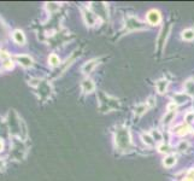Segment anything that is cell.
<instances>
[{"label":"cell","instance_id":"1","mask_svg":"<svg viewBox=\"0 0 194 181\" xmlns=\"http://www.w3.org/2000/svg\"><path fill=\"white\" fill-rule=\"evenodd\" d=\"M16 60L24 68H30L33 65V58L27 55H18L16 56Z\"/></svg>","mask_w":194,"mask_h":181},{"label":"cell","instance_id":"2","mask_svg":"<svg viewBox=\"0 0 194 181\" xmlns=\"http://www.w3.org/2000/svg\"><path fill=\"white\" fill-rule=\"evenodd\" d=\"M12 39L13 41L16 42V43H18V45H24L25 43V35H24V33L20 30V29H16V30H13V33H12Z\"/></svg>","mask_w":194,"mask_h":181},{"label":"cell","instance_id":"3","mask_svg":"<svg viewBox=\"0 0 194 181\" xmlns=\"http://www.w3.org/2000/svg\"><path fill=\"white\" fill-rule=\"evenodd\" d=\"M147 20H148V22L151 24H158L160 22V13L158 11H155V10H152V11L148 12Z\"/></svg>","mask_w":194,"mask_h":181},{"label":"cell","instance_id":"4","mask_svg":"<svg viewBox=\"0 0 194 181\" xmlns=\"http://www.w3.org/2000/svg\"><path fill=\"white\" fill-rule=\"evenodd\" d=\"M95 64H97V59H93V60H89V62H87L83 66H82V71L84 73V74H88V73H91L92 70H93V68L95 66Z\"/></svg>","mask_w":194,"mask_h":181},{"label":"cell","instance_id":"5","mask_svg":"<svg viewBox=\"0 0 194 181\" xmlns=\"http://www.w3.org/2000/svg\"><path fill=\"white\" fill-rule=\"evenodd\" d=\"M82 89L86 92V93H89L94 89V83L91 80H84L82 82Z\"/></svg>","mask_w":194,"mask_h":181},{"label":"cell","instance_id":"6","mask_svg":"<svg viewBox=\"0 0 194 181\" xmlns=\"http://www.w3.org/2000/svg\"><path fill=\"white\" fill-rule=\"evenodd\" d=\"M84 20H86V22L89 24V25H92V24H94V22H95V15L94 13H92L91 11H84Z\"/></svg>","mask_w":194,"mask_h":181},{"label":"cell","instance_id":"7","mask_svg":"<svg viewBox=\"0 0 194 181\" xmlns=\"http://www.w3.org/2000/svg\"><path fill=\"white\" fill-rule=\"evenodd\" d=\"M48 63H50L52 66H57V65L60 64V59L58 58L57 55L52 53V55H50V57H48Z\"/></svg>","mask_w":194,"mask_h":181},{"label":"cell","instance_id":"8","mask_svg":"<svg viewBox=\"0 0 194 181\" xmlns=\"http://www.w3.org/2000/svg\"><path fill=\"white\" fill-rule=\"evenodd\" d=\"M182 36H183V39H186V40H192V39H194V30H192V29L185 30L183 34H182Z\"/></svg>","mask_w":194,"mask_h":181},{"label":"cell","instance_id":"9","mask_svg":"<svg viewBox=\"0 0 194 181\" xmlns=\"http://www.w3.org/2000/svg\"><path fill=\"white\" fill-rule=\"evenodd\" d=\"M166 85H168V82L164 80H160L157 82V88H158V91L160 92V93H163L164 91H165V88H166Z\"/></svg>","mask_w":194,"mask_h":181},{"label":"cell","instance_id":"10","mask_svg":"<svg viewBox=\"0 0 194 181\" xmlns=\"http://www.w3.org/2000/svg\"><path fill=\"white\" fill-rule=\"evenodd\" d=\"M141 27H142V24L139 21H136L135 18H130L129 23H128V28H141Z\"/></svg>","mask_w":194,"mask_h":181},{"label":"cell","instance_id":"11","mask_svg":"<svg viewBox=\"0 0 194 181\" xmlns=\"http://www.w3.org/2000/svg\"><path fill=\"white\" fill-rule=\"evenodd\" d=\"M175 162H176V158H175L174 156H168L164 160V165L165 167H171L173 164H175Z\"/></svg>","mask_w":194,"mask_h":181},{"label":"cell","instance_id":"12","mask_svg":"<svg viewBox=\"0 0 194 181\" xmlns=\"http://www.w3.org/2000/svg\"><path fill=\"white\" fill-rule=\"evenodd\" d=\"M2 66H4L6 70L12 69V68H13V62H12V59L9 58V59H6V60H2Z\"/></svg>","mask_w":194,"mask_h":181},{"label":"cell","instance_id":"13","mask_svg":"<svg viewBox=\"0 0 194 181\" xmlns=\"http://www.w3.org/2000/svg\"><path fill=\"white\" fill-rule=\"evenodd\" d=\"M142 139L145 142H147L148 145H152L153 144V141H152V138L148 135V134H142Z\"/></svg>","mask_w":194,"mask_h":181},{"label":"cell","instance_id":"14","mask_svg":"<svg viewBox=\"0 0 194 181\" xmlns=\"http://www.w3.org/2000/svg\"><path fill=\"white\" fill-rule=\"evenodd\" d=\"M0 58L2 60H6L10 58V55L6 52V51H2V50H0Z\"/></svg>","mask_w":194,"mask_h":181},{"label":"cell","instance_id":"15","mask_svg":"<svg viewBox=\"0 0 194 181\" xmlns=\"http://www.w3.org/2000/svg\"><path fill=\"white\" fill-rule=\"evenodd\" d=\"M5 168H6V163L4 160H1L0 158V172H4L5 170Z\"/></svg>","mask_w":194,"mask_h":181},{"label":"cell","instance_id":"16","mask_svg":"<svg viewBox=\"0 0 194 181\" xmlns=\"http://www.w3.org/2000/svg\"><path fill=\"white\" fill-rule=\"evenodd\" d=\"M159 149H160V151H162V152H165V151H168V146H160Z\"/></svg>","mask_w":194,"mask_h":181},{"label":"cell","instance_id":"17","mask_svg":"<svg viewBox=\"0 0 194 181\" xmlns=\"http://www.w3.org/2000/svg\"><path fill=\"white\" fill-rule=\"evenodd\" d=\"M4 150V141L2 140H0V152Z\"/></svg>","mask_w":194,"mask_h":181}]
</instances>
